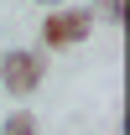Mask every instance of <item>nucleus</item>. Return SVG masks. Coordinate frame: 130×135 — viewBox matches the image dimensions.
<instances>
[{
    "mask_svg": "<svg viewBox=\"0 0 130 135\" xmlns=\"http://www.w3.org/2000/svg\"><path fill=\"white\" fill-rule=\"evenodd\" d=\"M42 78H47V57H42L36 47H11L5 57H0V83L11 88L16 99L36 94V88H42Z\"/></svg>",
    "mask_w": 130,
    "mask_h": 135,
    "instance_id": "f257e3e1",
    "label": "nucleus"
},
{
    "mask_svg": "<svg viewBox=\"0 0 130 135\" xmlns=\"http://www.w3.org/2000/svg\"><path fill=\"white\" fill-rule=\"evenodd\" d=\"M89 16H104V21H120L125 16V0H94V11Z\"/></svg>",
    "mask_w": 130,
    "mask_h": 135,
    "instance_id": "20e7f679",
    "label": "nucleus"
},
{
    "mask_svg": "<svg viewBox=\"0 0 130 135\" xmlns=\"http://www.w3.org/2000/svg\"><path fill=\"white\" fill-rule=\"evenodd\" d=\"M36 5H52V11H57V5H63V0H36Z\"/></svg>",
    "mask_w": 130,
    "mask_h": 135,
    "instance_id": "39448f33",
    "label": "nucleus"
},
{
    "mask_svg": "<svg viewBox=\"0 0 130 135\" xmlns=\"http://www.w3.org/2000/svg\"><path fill=\"white\" fill-rule=\"evenodd\" d=\"M0 135H42V125H36V114H31V109H16V114H5Z\"/></svg>",
    "mask_w": 130,
    "mask_h": 135,
    "instance_id": "7ed1b4c3",
    "label": "nucleus"
},
{
    "mask_svg": "<svg viewBox=\"0 0 130 135\" xmlns=\"http://www.w3.org/2000/svg\"><path fill=\"white\" fill-rule=\"evenodd\" d=\"M94 36V16L89 5H57L42 21V47H83Z\"/></svg>",
    "mask_w": 130,
    "mask_h": 135,
    "instance_id": "f03ea898",
    "label": "nucleus"
}]
</instances>
